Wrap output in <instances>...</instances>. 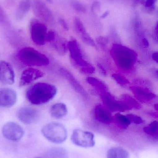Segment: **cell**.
<instances>
[{"label":"cell","mask_w":158,"mask_h":158,"mask_svg":"<svg viewBox=\"0 0 158 158\" xmlns=\"http://www.w3.org/2000/svg\"><path fill=\"white\" fill-rule=\"evenodd\" d=\"M55 86L47 83L39 82L31 86L26 93L29 102L35 105H41L51 101L56 95Z\"/></svg>","instance_id":"obj_1"},{"label":"cell","mask_w":158,"mask_h":158,"mask_svg":"<svg viewBox=\"0 0 158 158\" xmlns=\"http://www.w3.org/2000/svg\"><path fill=\"white\" fill-rule=\"evenodd\" d=\"M110 53L118 67L122 70L131 69L137 60V54L135 51L121 44H114Z\"/></svg>","instance_id":"obj_2"},{"label":"cell","mask_w":158,"mask_h":158,"mask_svg":"<svg viewBox=\"0 0 158 158\" xmlns=\"http://www.w3.org/2000/svg\"><path fill=\"white\" fill-rule=\"evenodd\" d=\"M18 57L21 62L27 65L45 66L49 64L48 57L32 47L22 48L18 53Z\"/></svg>","instance_id":"obj_3"},{"label":"cell","mask_w":158,"mask_h":158,"mask_svg":"<svg viewBox=\"0 0 158 158\" xmlns=\"http://www.w3.org/2000/svg\"><path fill=\"white\" fill-rule=\"evenodd\" d=\"M41 133L45 139L54 143H62L67 138L66 129L64 125L57 122L45 124L42 128Z\"/></svg>","instance_id":"obj_4"},{"label":"cell","mask_w":158,"mask_h":158,"mask_svg":"<svg viewBox=\"0 0 158 158\" xmlns=\"http://www.w3.org/2000/svg\"><path fill=\"white\" fill-rule=\"evenodd\" d=\"M71 141L75 145L84 148L93 147L95 145L94 135L91 132L76 129L71 136Z\"/></svg>","instance_id":"obj_5"},{"label":"cell","mask_w":158,"mask_h":158,"mask_svg":"<svg viewBox=\"0 0 158 158\" xmlns=\"http://www.w3.org/2000/svg\"><path fill=\"white\" fill-rule=\"evenodd\" d=\"M2 131L3 136L6 139L14 142L19 141L25 133L21 126L14 122L6 123L3 126Z\"/></svg>","instance_id":"obj_6"},{"label":"cell","mask_w":158,"mask_h":158,"mask_svg":"<svg viewBox=\"0 0 158 158\" xmlns=\"http://www.w3.org/2000/svg\"><path fill=\"white\" fill-rule=\"evenodd\" d=\"M32 39L37 45H43L46 42L47 28L46 26L36 19H33L30 25Z\"/></svg>","instance_id":"obj_7"},{"label":"cell","mask_w":158,"mask_h":158,"mask_svg":"<svg viewBox=\"0 0 158 158\" xmlns=\"http://www.w3.org/2000/svg\"><path fill=\"white\" fill-rule=\"evenodd\" d=\"M31 6L34 15L37 17L48 22L53 20L51 10L42 0H32Z\"/></svg>","instance_id":"obj_8"},{"label":"cell","mask_w":158,"mask_h":158,"mask_svg":"<svg viewBox=\"0 0 158 158\" xmlns=\"http://www.w3.org/2000/svg\"><path fill=\"white\" fill-rule=\"evenodd\" d=\"M18 119L22 123L30 124L36 122L39 117V111L29 107H23L20 109L17 113Z\"/></svg>","instance_id":"obj_9"},{"label":"cell","mask_w":158,"mask_h":158,"mask_svg":"<svg viewBox=\"0 0 158 158\" xmlns=\"http://www.w3.org/2000/svg\"><path fill=\"white\" fill-rule=\"evenodd\" d=\"M15 74L13 67L6 61L0 62V82L5 85H12L15 82Z\"/></svg>","instance_id":"obj_10"},{"label":"cell","mask_w":158,"mask_h":158,"mask_svg":"<svg viewBox=\"0 0 158 158\" xmlns=\"http://www.w3.org/2000/svg\"><path fill=\"white\" fill-rule=\"evenodd\" d=\"M17 100L15 91L8 88H0V106L8 108L14 106Z\"/></svg>","instance_id":"obj_11"},{"label":"cell","mask_w":158,"mask_h":158,"mask_svg":"<svg viewBox=\"0 0 158 158\" xmlns=\"http://www.w3.org/2000/svg\"><path fill=\"white\" fill-rule=\"evenodd\" d=\"M101 97L107 108L111 111H124L128 110L127 107L121 100H116L108 92L101 94Z\"/></svg>","instance_id":"obj_12"},{"label":"cell","mask_w":158,"mask_h":158,"mask_svg":"<svg viewBox=\"0 0 158 158\" xmlns=\"http://www.w3.org/2000/svg\"><path fill=\"white\" fill-rule=\"evenodd\" d=\"M67 47L71 58L77 65L83 68L89 64V63L83 59L80 48L76 41L72 40L69 42Z\"/></svg>","instance_id":"obj_13"},{"label":"cell","mask_w":158,"mask_h":158,"mask_svg":"<svg viewBox=\"0 0 158 158\" xmlns=\"http://www.w3.org/2000/svg\"><path fill=\"white\" fill-rule=\"evenodd\" d=\"M44 74L41 70L33 68H29L22 72L19 81V86L28 85L34 81L44 77Z\"/></svg>","instance_id":"obj_14"},{"label":"cell","mask_w":158,"mask_h":158,"mask_svg":"<svg viewBox=\"0 0 158 158\" xmlns=\"http://www.w3.org/2000/svg\"><path fill=\"white\" fill-rule=\"evenodd\" d=\"M95 118L96 120L104 124H109L113 121L110 110L102 105H97L94 110Z\"/></svg>","instance_id":"obj_15"},{"label":"cell","mask_w":158,"mask_h":158,"mask_svg":"<svg viewBox=\"0 0 158 158\" xmlns=\"http://www.w3.org/2000/svg\"><path fill=\"white\" fill-rule=\"evenodd\" d=\"M130 88L134 94L135 97L140 101L148 102L156 98V94L147 88L135 86H131Z\"/></svg>","instance_id":"obj_16"},{"label":"cell","mask_w":158,"mask_h":158,"mask_svg":"<svg viewBox=\"0 0 158 158\" xmlns=\"http://www.w3.org/2000/svg\"><path fill=\"white\" fill-rule=\"evenodd\" d=\"M32 0H21L19 4L15 13L16 19L21 20L30 9Z\"/></svg>","instance_id":"obj_17"},{"label":"cell","mask_w":158,"mask_h":158,"mask_svg":"<svg viewBox=\"0 0 158 158\" xmlns=\"http://www.w3.org/2000/svg\"><path fill=\"white\" fill-rule=\"evenodd\" d=\"M67 113V109L63 103H57L52 106L50 110L51 116L57 119L65 117Z\"/></svg>","instance_id":"obj_18"},{"label":"cell","mask_w":158,"mask_h":158,"mask_svg":"<svg viewBox=\"0 0 158 158\" xmlns=\"http://www.w3.org/2000/svg\"><path fill=\"white\" fill-rule=\"evenodd\" d=\"M60 72L63 76H64L66 79H67V80L69 81L70 84L78 93L83 95L84 96L86 95L84 89L83 88L82 86L77 81V80L74 78L73 76L69 71H67L64 69H62L60 70Z\"/></svg>","instance_id":"obj_19"},{"label":"cell","mask_w":158,"mask_h":158,"mask_svg":"<svg viewBox=\"0 0 158 158\" xmlns=\"http://www.w3.org/2000/svg\"><path fill=\"white\" fill-rule=\"evenodd\" d=\"M107 158H130L127 150L120 147H114L109 149Z\"/></svg>","instance_id":"obj_20"},{"label":"cell","mask_w":158,"mask_h":158,"mask_svg":"<svg viewBox=\"0 0 158 158\" xmlns=\"http://www.w3.org/2000/svg\"><path fill=\"white\" fill-rule=\"evenodd\" d=\"M46 158H67L68 154L64 148L54 147L50 148L45 153Z\"/></svg>","instance_id":"obj_21"},{"label":"cell","mask_w":158,"mask_h":158,"mask_svg":"<svg viewBox=\"0 0 158 158\" xmlns=\"http://www.w3.org/2000/svg\"><path fill=\"white\" fill-rule=\"evenodd\" d=\"M120 100L127 107L128 110L132 108L140 109L141 108L140 104L129 95H122Z\"/></svg>","instance_id":"obj_22"},{"label":"cell","mask_w":158,"mask_h":158,"mask_svg":"<svg viewBox=\"0 0 158 158\" xmlns=\"http://www.w3.org/2000/svg\"><path fill=\"white\" fill-rule=\"evenodd\" d=\"M87 81L92 86L95 87L96 89L99 91L100 94L107 92V87L106 85L98 79L89 77L87 78Z\"/></svg>","instance_id":"obj_23"},{"label":"cell","mask_w":158,"mask_h":158,"mask_svg":"<svg viewBox=\"0 0 158 158\" xmlns=\"http://www.w3.org/2000/svg\"><path fill=\"white\" fill-rule=\"evenodd\" d=\"M118 126L121 129H126L131 124L127 116H124L120 113H117L113 118Z\"/></svg>","instance_id":"obj_24"},{"label":"cell","mask_w":158,"mask_h":158,"mask_svg":"<svg viewBox=\"0 0 158 158\" xmlns=\"http://www.w3.org/2000/svg\"><path fill=\"white\" fill-rule=\"evenodd\" d=\"M143 131L146 134L152 136L156 139H158V126L156 121L152 122L149 125L145 127Z\"/></svg>","instance_id":"obj_25"},{"label":"cell","mask_w":158,"mask_h":158,"mask_svg":"<svg viewBox=\"0 0 158 158\" xmlns=\"http://www.w3.org/2000/svg\"><path fill=\"white\" fill-rule=\"evenodd\" d=\"M113 78L116 80V81L122 85L127 84L130 83V81L127 80L124 76L119 74H114L112 75Z\"/></svg>","instance_id":"obj_26"},{"label":"cell","mask_w":158,"mask_h":158,"mask_svg":"<svg viewBox=\"0 0 158 158\" xmlns=\"http://www.w3.org/2000/svg\"><path fill=\"white\" fill-rule=\"evenodd\" d=\"M126 116L130 122L131 123L140 124L143 122V121L142 119V118L137 115H134V114H129Z\"/></svg>","instance_id":"obj_27"},{"label":"cell","mask_w":158,"mask_h":158,"mask_svg":"<svg viewBox=\"0 0 158 158\" xmlns=\"http://www.w3.org/2000/svg\"><path fill=\"white\" fill-rule=\"evenodd\" d=\"M81 70L82 72L86 74H92L95 71L94 68L90 64L84 67H83Z\"/></svg>","instance_id":"obj_28"},{"label":"cell","mask_w":158,"mask_h":158,"mask_svg":"<svg viewBox=\"0 0 158 158\" xmlns=\"http://www.w3.org/2000/svg\"><path fill=\"white\" fill-rule=\"evenodd\" d=\"M7 18L3 9L0 6V23H5L7 21Z\"/></svg>","instance_id":"obj_29"},{"label":"cell","mask_w":158,"mask_h":158,"mask_svg":"<svg viewBox=\"0 0 158 158\" xmlns=\"http://www.w3.org/2000/svg\"><path fill=\"white\" fill-rule=\"evenodd\" d=\"M156 0H147L146 2V6L148 7H150L154 4V2H155Z\"/></svg>","instance_id":"obj_30"},{"label":"cell","mask_w":158,"mask_h":158,"mask_svg":"<svg viewBox=\"0 0 158 158\" xmlns=\"http://www.w3.org/2000/svg\"><path fill=\"white\" fill-rule=\"evenodd\" d=\"M152 58L157 63L158 62V54L157 52L154 53L152 55Z\"/></svg>","instance_id":"obj_31"},{"label":"cell","mask_w":158,"mask_h":158,"mask_svg":"<svg viewBox=\"0 0 158 158\" xmlns=\"http://www.w3.org/2000/svg\"><path fill=\"white\" fill-rule=\"evenodd\" d=\"M60 23H61V24H62V26H63V27H64L65 28V29H68L67 26V25L66 24V22H65V21H64V19H60Z\"/></svg>","instance_id":"obj_32"},{"label":"cell","mask_w":158,"mask_h":158,"mask_svg":"<svg viewBox=\"0 0 158 158\" xmlns=\"http://www.w3.org/2000/svg\"><path fill=\"white\" fill-rule=\"evenodd\" d=\"M143 44L144 45V46H146V47H147V46H148V45H149L148 41H147L146 39H144L143 40Z\"/></svg>","instance_id":"obj_33"},{"label":"cell","mask_w":158,"mask_h":158,"mask_svg":"<svg viewBox=\"0 0 158 158\" xmlns=\"http://www.w3.org/2000/svg\"><path fill=\"white\" fill-rule=\"evenodd\" d=\"M109 14V11H107V12H105L103 15H102V16H101V18H105Z\"/></svg>","instance_id":"obj_34"},{"label":"cell","mask_w":158,"mask_h":158,"mask_svg":"<svg viewBox=\"0 0 158 158\" xmlns=\"http://www.w3.org/2000/svg\"><path fill=\"white\" fill-rule=\"evenodd\" d=\"M155 108H156V110H158V105H156L155 106Z\"/></svg>","instance_id":"obj_35"},{"label":"cell","mask_w":158,"mask_h":158,"mask_svg":"<svg viewBox=\"0 0 158 158\" xmlns=\"http://www.w3.org/2000/svg\"><path fill=\"white\" fill-rule=\"evenodd\" d=\"M34 158H44L40 157H35Z\"/></svg>","instance_id":"obj_36"},{"label":"cell","mask_w":158,"mask_h":158,"mask_svg":"<svg viewBox=\"0 0 158 158\" xmlns=\"http://www.w3.org/2000/svg\"></svg>","instance_id":"obj_37"}]
</instances>
